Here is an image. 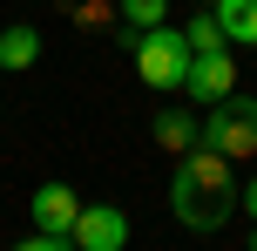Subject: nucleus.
Wrapping results in <instances>:
<instances>
[{
  "instance_id": "obj_1",
  "label": "nucleus",
  "mask_w": 257,
  "mask_h": 251,
  "mask_svg": "<svg viewBox=\"0 0 257 251\" xmlns=\"http://www.w3.org/2000/svg\"><path fill=\"white\" fill-rule=\"evenodd\" d=\"M169 217H176L183 231H196V238H210V231H223L237 217V177H230V156H217V149L196 143L190 156L176 163V177H169Z\"/></svg>"
},
{
  "instance_id": "obj_2",
  "label": "nucleus",
  "mask_w": 257,
  "mask_h": 251,
  "mask_svg": "<svg viewBox=\"0 0 257 251\" xmlns=\"http://www.w3.org/2000/svg\"><path fill=\"white\" fill-rule=\"evenodd\" d=\"M122 48L136 54V75L149 81V89H183V75H190V41H183V27H122Z\"/></svg>"
},
{
  "instance_id": "obj_3",
  "label": "nucleus",
  "mask_w": 257,
  "mask_h": 251,
  "mask_svg": "<svg viewBox=\"0 0 257 251\" xmlns=\"http://www.w3.org/2000/svg\"><path fill=\"white\" fill-rule=\"evenodd\" d=\"M203 149H217V156H230V163H244L257 156V95H223V102H210V116H203V136H196Z\"/></svg>"
},
{
  "instance_id": "obj_4",
  "label": "nucleus",
  "mask_w": 257,
  "mask_h": 251,
  "mask_svg": "<svg viewBox=\"0 0 257 251\" xmlns=\"http://www.w3.org/2000/svg\"><path fill=\"white\" fill-rule=\"evenodd\" d=\"M237 89V61H230V48H217V54H190V75H183V95L190 102H223V95Z\"/></svg>"
},
{
  "instance_id": "obj_5",
  "label": "nucleus",
  "mask_w": 257,
  "mask_h": 251,
  "mask_svg": "<svg viewBox=\"0 0 257 251\" xmlns=\"http://www.w3.org/2000/svg\"><path fill=\"white\" fill-rule=\"evenodd\" d=\"M75 251H122L128 244V217L115 211V204H81V217H75Z\"/></svg>"
},
{
  "instance_id": "obj_6",
  "label": "nucleus",
  "mask_w": 257,
  "mask_h": 251,
  "mask_svg": "<svg viewBox=\"0 0 257 251\" xmlns=\"http://www.w3.org/2000/svg\"><path fill=\"white\" fill-rule=\"evenodd\" d=\"M27 217H34V231H54V238H68V231H75V217H81L75 184H41L34 197H27Z\"/></svg>"
},
{
  "instance_id": "obj_7",
  "label": "nucleus",
  "mask_w": 257,
  "mask_h": 251,
  "mask_svg": "<svg viewBox=\"0 0 257 251\" xmlns=\"http://www.w3.org/2000/svg\"><path fill=\"white\" fill-rule=\"evenodd\" d=\"M149 129H156V143H163L169 156H190V149H196V136H203V122H196L190 109H163Z\"/></svg>"
},
{
  "instance_id": "obj_8",
  "label": "nucleus",
  "mask_w": 257,
  "mask_h": 251,
  "mask_svg": "<svg viewBox=\"0 0 257 251\" xmlns=\"http://www.w3.org/2000/svg\"><path fill=\"white\" fill-rule=\"evenodd\" d=\"M217 27H223V41L230 48H257V0H217Z\"/></svg>"
},
{
  "instance_id": "obj_9",
  "label": "nucleus",
  "mask_w": 257,
  "mask_h": 251,
  "mask_svg": "<svg viewBox=\"0 0 257 251\" xmlns=\"http://www.w3.org/2000/svg\"><path fill=\"white\" fill-rule=\"evenodd\" d=\"M41 61V34L27 21H14L7 34H0V68H34Z\"/></svg>"
},
{
  "instance_id": "obj_10",
  "label": "nucleus",
  "mask_w": 257,
  "mask_h": 251,
  "mask_svg": "<svg viewBox=\"0 0 257 251\" xmlns=\"http://www.w3.org/2000/svg\"><path fill=\"white\" fill-rule=\"evenodd\" d=\"M115 21L122 27H163L169 21V0H115Z\"/></svg>"
},
{
  "instance_id": "obj_11",
  "label": "nucleus",
  "mask_w": 257,
  "mask_h": 251,
  "mask_svg": "<svg viewBox=\"0 0 257 251\" xmlns=\"http://www.w3.org/2000/svg\"><path fill=\"white\" fill-rule=\"evenodd\" d=\"M183 41H190V54H217V48H230V41H223V27H217V14H196V21L183 27Z\"/></svg>"
},
{
  "instance_id": "obj_12",
  "label": "nucleus",
  "mask_w": 257,
  "mask_h": 251,
  "mask_svg": "<svg viewBox=\"0 0 257 251\" xmlns=\"http://www.w3.org/2000/svg\"><path fill=\"white\" fill-rule=\"evenodd\" d=\"M14 251H75V238H54V231H34V238H21Z\"/></svg>"
},
{
  "instance_id": "obj_13",
  "label": "nucleus",
  "mask_w": 257,
  "mask_h": 251,
  "mask_svg": "<svg viewBox=\"0 0 257 251\" xmlns=\"http://www.w3.org/2000/svg\"><path fill=\"white\" fill-rule=\"evenodd\" d=\"M237 211L257 224V177H244V184H237Z\"/></svg>"
},
{
  "instance_id": "obj_14",
  "label": "nucleus",
  "mask_w": 257,
  "mask_h": 251,
  "mask_svg": "<svg viewBox=\"0 0 257 251\" xmlns=\"http://www.w3.org/2000/svg\"><path fill=\"white\" fill-rule=\"evenodd\" d=\"M250 251H257V238H250Z\"/></svg>"
}]
</instances>
